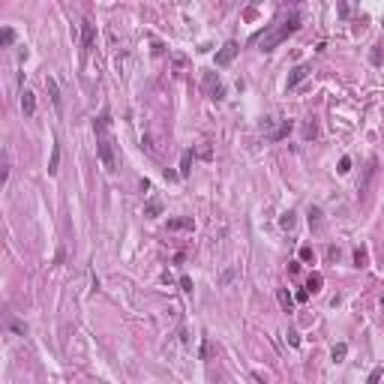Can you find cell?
<instances>
[{
  "label": "cell",
  "instance_id": "6da1fadb",
  "mask_svg": "<svg viewBox=\"0 0 384 384\" xmlns=\"http://www.w3.org/2000/svg\"><path fill=\"white\" fill-rule=\"evenodd\" d=\"M93 129H96V153H99V162L105 165V171H117L114 138H111V111L108 108L99 114V120L93 123Z\"/></svg>",
  "mask_w": 384,
  "mask_h": 384
},
{
  "label": "cell",
  "instance_id": "7a4b0ae2",
  "mask_svg": "<svg viewBox=\"0 0 384 384\" xmlns=\"http://www.w3.org/2000/svg\"><path fill=\"white\" fill-rule=\"evenodd\" d=\"M297 27H300V15H288V21H282L279 27H273L270 33H264V36L258 39L261 51H273L279 42H285V39H288V36H291V33L297 30Z\"/></svg>",
  "mask_w": 384,
  "mask_h": 384
},
{
  "label": "cell",
  "instance_id": "3957f363",
  "mask_svg": "<svg viewBox=\"0 0 384 384\" xmlns=\"http://www.w3.org/2000/svg\"><path fill=\"white\" fill-rule=\"evenodd\" d=\"M204 90L210 93V99H222L225 96V87L219 84V75L216 72H204Z\"/></svg>",
  "mask_w": 384,
  "mask_h": 384
},
{
  "label": "cell",
  "instance_id": "277c9868",
  "mask_svg": "<svg viewBox=\"0 0 384 384\" xmlns=\"http://www.w3.org/2000/svg\"><path fill=\"white\" fill-rule=\"evenodd\" d=\"M237 51H240V48H237V42H225V45L216 51V66H228V63L237 57Z\"/></svg>",
  "mask_w": 384,
  "mask_h": 384
},
{
  "label": "cell",
  "instance_id": "5b68a950",
  "mask_svg": "<svg viewBox=\"0 0 384 384\" xmlns=\"http://www.w3.org/2000/svg\"><path fill=\"white\" fill-rule=\"evenodd\" d=\"M306 75H309V66H303V63H300V66H294V69H291V75H288V87H297Z\"/></svg>",
  "mask_w": 384,
  "mask_h": 384
},
{
  "label": "cell",
  "instance_id": "8992f818",
  "mask_svg": "<svg viewBox=\"0 0 384 384\" xmlns=\"http://www.w3.org/2000/svg\"><path fill=\"white\" fill-rule=\"evenodd\" d=\"M21 108H24V114H27V117L36 114V96H33L30 90H24V93H21Z\"/></svg>",
  "mask_w": 384,
  "mask_h": 384
},
{
  "label": "cell",
  "instance_id": "52a82bcc",
  "mask_svg": "<svg viewBox=\"0 0 384 384\" xmlns=\"http://www.w3.org/2000/svg\"><path fill=\"white\" fill-rule=\"evenodd\" d=\"M45 87H48V96H51V102H54V108L60 111V105H63V102H60V90H57V81H54V78H45Z\"/></svg>",
  "mask_w": 384,
  "mask_h": 384
},
{
  "label": "cell",
  "instance_id": "ba28073f",
  "mask_svg": "<svg viewBox=\"0 0 384 384\" xmlns=\"http://www.w3.org/2000/svg\"><path fill=\"white\" fill-rule=\"evenodd\" d=\"M81 39H84V48H93V24L90 21H81Z\"/></svg>",
  "mask_w": 384,
  "mask_h": 384
},
{
  "label": "cell",
  "instance_id": "9c48e42d",
  "mask_svg": "<svg viewBox=\"0 0 384 384\" xmlns=\"http://www.w3.org/2000/svg\"><path fill=\"white\" fill-rule=\"evenodd\" d=\"M189 171H192V150H183V156H180V177H189Z\"/></svg>",
  "mask_w": 384,
  "mask_h": 384
},
{
  "label": "cell",
  "instance_id": "30bf717a",
  "mask_svg": "<svg viewBox=\"0 0 384 384\" xmlns=\"http://www.w3.org/2000/svg\"><path fill=\"white\" fill-rule=\"evenodd\" d=\"M183 228H192V216H180L168 222V231H183Z\"/></svg>",
  "mask_w": 384,
  "mask_h": 384
},
{
  "label": "cell",
  "instance_id": "8fae6325",
  "mask_svg": "<svg viewBox=\"0 0 384 384\" xmlns=\"http://www.w3.org/2000/svg\"><path fill=\"white\" fill-rule=\"evenodd\" d=\"M321 210H318V207H309V228L312 231H321Z\"/></svg>",
  "mask_w": 384,
  "mask_h": 384
},
{
  "label": "cell",
  "instance_id": "7c38bea8",
  "mask_svg": "<svg viewBox=\"0 0 384 384\" xmlns=\"http://www.w3.org/2000/svg\"><path fill=\"white\" fill-rule=\"evenodd\" d=\"M57 165H60V144L54 141V147H51V162H48V174H57Z\"/></svg>",
  "mask_w": 384,
  "mask_h": 384
},
{
  "label": "cell",
  "instance_id": "4fadbf2b",
  "mask_svg": "<svg viewBox=\"0 0 384 384\" xmlns=\"http://www.w3.org/2000/svg\"><path fill=\"white\" fill-rule=\"evenodd\" d=\"M321 282H324V279H321V273H312V276L306 279V291H309V294L321 291Z\"/></svg>",
  "mask_w": 384,
  "mask_h": 384
},
{
  "label": "cell",
  "instance_id": "5bb4252c",
  "mask_svg": "<svg viewBox=\"0 0 384 384\" xmlns=\"http://www.w3.org/2000/svg\"><path fill=\"white\" fill-rule=\"evenodd\" d=\"M234 276H237V267L222 270V276H219V285H222V288H225V285H231V282H234Z\"/></svg>",
  "mask_w": 384,
  "mask_h": 384
},
{
  "label": "cell",
  "instance_id": "9a60e30c",
  "mask_svg": "<svg viewBox=\"0 0 384 384\" xmlns=\"http://www.w3.org/2000/svg\"><path fill=\"white\" fill-rule=\"evenodd\" d=\"M288 132H291V120H282V126H279V129H276L270 138H273V141H279V138H285Z\"/></svg>",
  "mask_w": 384,
  "mask_h": 384
},
{
  "label": "cell",
  "instance_id": "2e32d148",
  "mask_svg": "<svg viewBox=\"0 0 384 384\" xmlns=\"http://www.w3.org/2000/svg\"><path fill=\"white\" fill-rule=\"evenodd\" d=\"M0 42H3V48H9L15 42V30L12 27H3V33H0Z\"/></svg>",
  "mask_w": 384,
  "mask_h": 384
},
{
  "label": "cell",
  "instance_id": "e0dca14e",
  "mask_svg": "<svg viewBox=\"0 0 384 384\" xmlns=\"http://www.w3.org/2000/svg\"><path fill=\"white\" fill-rule=\"evenodd\" d=\"M345 354H348V345H345V342L333 345V360H336V363H339V360H345Z\"/></svg>",
  "mask_w": 384,
  "mask_h": 384
},
{
  "label": "cell",
  "instance_id": "ac0fdd59",
  "mask_svg": "<svg viewBox=\"0 0 384 384\" xmlns=\"http://www.w3.org/2000/svg\"><path fill=\"white\" fill-rule=\"evenodd\" d=\"M294 222H297V219H294V213H291V210H288V213H282V219H279V225H282V228H288V231L294 228Z\"/></svg>",
  "mask_w": 384,
  "mask_h": 384
},
{
  "label": "cell",
  "instance_id": "d6986e66",
  "mask_svg": "<svg viewBox=\"0 0 384 384\" xmlns=\"http://www.w3.org/2000/svg\"><path fill=\"white\" fill-rule=\"evenodd\" d=\"M159 210H162V204H159V201H150V204L144 207V216H159Z\"/></svg>",
  "mask_w": 384,
  "mask_h": 384
},
{
  "label": "cell",
  "instance_id": "ffe728a7",
  "mask_svg": "<svg viewBox=\"0 0 384 384\" xmlns=\"http://www.w3.org/2000/svg\"><path fill=\"white\" fill-rule=\"evenodd\" d=\"M276 297H279V303H282V309H291V294H288L285 288H279Z\"/></svg>",
  "mask_w": 384,
  "mask_h": 384
},
{
  "label": "cell",
  "instance_id": "44dd1931",
  "mask_svg": "<svg viewBox=\"0 0 384 384\" xmlns=\"http://www.w3.org/2000/svg\"><path fill=\"white\" fill-rule=\"evenodd\" d=\"M381 375H384V369H381V366H375V369L369 372V381H366V384H378V381H381Z\"/></svg>",
  "mask_w": 384,
  "mask_h": 384
},
{
  "label": "cell",
  "instance_id": "7402d4cb",
  "mask_svg": "<svg viewBox=\"0 0 384 384\" xmlns=\"http://www.w3.org/2000/svg\"><path fill=\"white\" fill-rule=\"evenodd\" d=\"M315 132H318V126H315V120H309V123L303 126V135H306V138H315Z\"/></svg>",
  "mask_w": 384,
  "mask_h": 384
},
{
  "label": "cell",
  "instance_id": "603a6c76",
  "mask_svg": "<svg viewBox=\"0 0 384 384\" xmlns=\"http://www.w3.org/2000/svg\"><path fill=\"white\" fill-rule=\"evenodd\" d=\"M345 171H351V159H348V156L339 159V174H345Z\"/></svg>",
  "mask_w": 384,
  "mask_h": 384
},
{
  "label": "cell",
  "instance_id": "cb8c5ba5",
  "mask_svg": "<svg viewBox=\"0 0 384 384\" xmlns=\"http://www.w3.org/2000/svg\"><path fill=\"white\" fill-rule=\"evenodd\" d=\"M6 180H9V156L3 153V186H6Z\"/></svg>",
  "mask_w": 384,
  "mask_h": 384
},
{
  "label": "cell",
  "instance_id": "d4e9b609",
  "mask_svg": "<svg viewBox=\"0 0 384 384\" xmlns=\"http://www.w3.org/2000/svg\"><path fill=\"white\" fill-rule=\"evenodd\" d=\"M180 285H183V291H192V279L189 276H180Z\"/></svg>",
  "mask_w": 384,
  "mask_h": 384
},
{
  "label": "cell",
  "instance_id": "484cf974",
  "mask_svg": "<svg viewBox=\"0 0 384 384\" xmlns=\"http://www.w3.org/2000/svg\"><path fill=\"white\" fill-rule=\"evenodd\" d=\"M354 261H357V264L363 267V261H366V252H363V249H357V252H354Z\"/></svg>",
  "mask_w": 384,
  "mask_h": 384
},
{
  "label": "cell",
  "instance_id": "4316f807",
  "mask_svg": "<svg viewBox=\"0 0 384 384\" xmlns=\"http://www.w3.org/2000/svg\"><path fill=\"white\" fill-rule=\"evenodd\" d=\"M288 342H291V345H297V342H300V336L294 333V330H288Z\"/></svg>",
  "mask_w": 384,
  "mask_h": 384
},
{
  "label": "cell",
  "instance_id": "83f0119b",
  "mask_svg": "<svg viewBox=\"0 0 384 384\" xmlns=\"http://www.w3.org/2000/svg\"><path fill=\"white\" fill-rule=\"evenodd\" d=\"M300 258H303V261H309V258H312V249H309V246H303V249H300Z\"/></svg>",
  "mask_w": 384,
  "mask_h": 384
}]
</instances>
